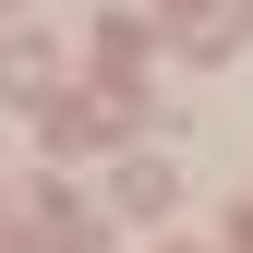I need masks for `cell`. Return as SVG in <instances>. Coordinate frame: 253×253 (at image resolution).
Instances as JSON below:
<instances>
[]
</instances>
